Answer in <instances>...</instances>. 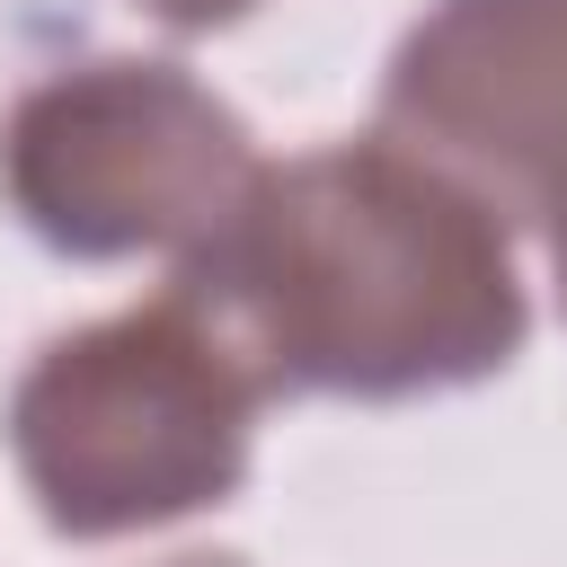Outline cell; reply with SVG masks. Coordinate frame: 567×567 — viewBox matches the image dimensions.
<instances>
[{
	"label": "cell",
	"instance_id": "5b68a950",
	"mask_svg": "<svg viewBox=\"0 0 567 567\" xmlns=\"http://www.w3.org/2000/svg\"><path fill=\"white\" fill-rule=\"evenodd\" d=\"M159 27H177V35H204V27H230V18H248L257 0H142Z\"/></svg>",
	"mask_w": 567,
	"mask_h": 567
},
{
	"label": "cell",
	"instance_id": "52a82bcc",
	"mask_svg": "<svg viewBox=\"0 0 567 567\" xmlns=\"http://www.w3.org/2000/svg\"><path fill=\"white\" fill-rule=\"evenodd\" d=\"M177 567H239V558H177Z\"/></svg>",
	"mask_w": 567,
	"mask_h": 567
},
{
	"label": "cell",
	"instance_id": "3957f363",
	"mask_svg": "<svg viewBox=\"0 0 567 567\" xmlns=\"http://www.w3.org/2000/svg\"><path fill=\"white\" fill-rule=\"evenodd\" d=\"M0 186L62 257H195L257 186L248 124L177 62H80L35 80L0 124Z\"/></svg>",
	"mask_w": 567,
	"mask_h": 567
},
{
	"label": "cell",
	"instance_id": "8992f818",
	"mask_svg": "<svg viewBox=\"0 0 567 567\" xmlns=\"http://www.w3.org/2000/svg\"><path fill=\"white\" fill-rule=\"evenodd\" d=\"M549 248H558V292H567V213L549 221Z\"/></svg>",
	"mask_w": 567,
	"mask_h": 567
},
{
	"label": "cell",
	"instance_id": "7a4b0ae2",
	"mask_svg": "<svg viewBox=\"0 0 567 567\" xmlns=\"http://www.w3.org/2000/svg\"><path fill=\"white\" fill-rule=\"evenodd\" d=\"M257 408L266 390L239 346L168 284L159 301L71 328L27 363L9 452L53 532L115 540L221 505L248 478Z\"/></svg>",
	"mask_w": 567,
	"mask_h": 567
},
{
	"label": "cell",
	"instance_id": "6da1fadb",
	"mask_svg": "<svg viewBox=\"0 0 567 567\" xmlns=\"http://www.w3.org/2000/svg\"><path fill=\"white\" fill-rule=\"evenodd\" d=\"M177 292L266 399L461 390L505 372L532 328L496 204L390 133L257 168L239 213L177 257Z\"/></svg>",
	"mask_w": 567,
	"mask_h": 567
},
{
	"label": "cell",
	"instance_id": "277c9868",
	"mask_svg": "<svg viewBox=\"0 0 567 567\" xmlns=\"http://www.w3.org/2000/svg\"><path fill=\"white\" fill-rule=\"evenodd\" d=\"M381 133L523 221L567 213V0H434L390 80Z\"/></svg>",
	"mask_w": 567,
	"mask_h": 567
}]
</instances>
